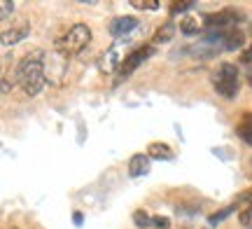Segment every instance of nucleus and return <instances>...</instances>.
Segmentation results:
<instances>
[{
    "label": "nucleus",
    "mask_w": 252,
    "mask_h": 229,
    "mask_svg": "<svg viewBox=\"0 0 252 229\" xmlns=\"http://www.w3.org/2000/svg\"><path fill=\"white\" fill-rule=\"evenodd\" d=\"M152 225H154V227H159V229H168V227H171V220H168V218H163V215H154Z\"/></svg>",
    "instance_id": "6ab92c4d"
},
{
    "label": "nucleus",
    "mask_w": 252,
    "mask_h": 229,
    "mask_svg": "<svg viewBox=\"0 0 252 229\" xmlns=\"http://www.w3.org/2000/svg\"><path fill=\"white\" fill-rule=\"evenodd\" d=\"M122 61H124V59H122L119 45H112L103 52V56H100V61H98V68L103 73H115V70H119Z\"/></svg>",
    "instance_id": "6e6552de"
},
{
    "label": "nucleus",
    "mask_w": 252,
    "mask_h": 229,
    "mask_svg": "<svg viewBox=\"0 0 252 229\" xmlns=\"http://www.w3.org/2000/svg\"><path fill=\"white\" fill-rule=\"evenodd\" d=\"M234 208L241 213V215H243V213H248V211H252V187H250V190H245V192H241L238 196H236Z\"/></svg>",
    "instance_id": "f8f14e48"
},
{
    "label": "nucleus",
    "mask_w": 252,
    "mask_h": 229,
    "mask_svg": "<svg viewBox=\"0 0 252 229\" xmlns=\"http://www.w3.org/2000/svg\"><path fill=\"white\" fill-rule=\"evenodd\" d=\"M210 84L220 96L236 98V94H238V68L234 64H220L210 73Z\"/></svg>",
    "instance_id": "7ed1b4c3"
},
{
    "label": "nucleus",
    "mask_w": 252,
    "mask_h": 229,
    "mask_svg": "<svg viewBox=\"0 0 252 229\" xmlns=\"http://www.w3.org/2000/svg\"><path fill=\"white\" fill-rule=\"evenodd\" d=\"M131 5H133L135 9H159V2L157 0H131Z\"/></svg>",
    "instance_id": "a211bd4d"
},
{
    "label": "nucleus",
    "mask_w": 252,
    "mask_h": 229,
    "mask_svg": "<svg viewBox=\"0 0 252 229\" xmlns=\"http://www.w3.org/2000/svg\"><path fill=\"white\" fill-rule=\"evenodd\" d=\"M236 133H238V138H241L243 143L252 145V112H248V115L241 117L238 127H236Z\"/></svg>",
    "instance_id": "9b49d317"
},
{
    "label": "nucleus",
    "mask_w": 252,
    "mask_h": 229,
    "mask_svg": "<svg viewBox=\"0 0 252 229\" xmlns=\"http://www.w3.org/2000/svg\"><path fill=\"white\" fill-rule=\"evenodd\" d=\"M154 54V47L152 45H143V47H135L133 52L128 56H124V61H122V65H119V70H117V80L115 82H122L124 77H128V75L133 73L138 65L143 64V61H147L150 56Z\"/></svg>",
    "instance_id": "39448f33"
},
{
    "label": "nucleus",
    "mask_w": 252,
    "mask_h": 229,
    "mask_svg": "<svg viewBox=\"0 0 252 229\" xmlns=\"http://www.w3.org/2000/svg\"><path fill=\"white\" fill-rule=\"evenodd\" d=\"M138 24H140V21L135 17H115L108 24V33L119 40V37H126L128 33H133L135 28H138Z\"/></svg>",
    "instance_id": "423d86ee"
},
{
    "label": "nucleus",
    "mask_w": 252,
    "mask_h": 229,
    "mask_svg": "<svg viewBox=\"0 0 252 229\" xmlns=\"http://www.w3.org/2000/svg\"><path fill=\"white\" fill-rule=\"evenodd\" d=\"M17 82L21 84L26 96H37L45 89L47 73H45V52L42 49H33L19 61Z\"/></svg>",
    "instance_id": "f257e3e1"
},
{
    "label": "nucleus",
    "mask_w": 252,
    "mask_h": 229,
    "mask_svg": "<svg viewBox=\"0 0 252 229\" xmlns=\"http://www.w3.org/2000/svg\"><path fill=\"white\" fill-rule=\"evenodd\" d=\"M196 5L194 2H171V17H178V14H185L187 9H194Z\"/></svg>",
    "instance_id": "f3484780"
},
{
    "label": "nucleus",
    "mask_w": 252,
    "mask_h": 229,
    "mask_svg": "<svg viewBox=\"0 0 252 229\" xmlns=\"http://www.w3.org/2000/svg\"><path fill=\"white\" fill-rule=\"evenodd\" d=\"M241 64H245V65H252V45L245 49L243 54H241Z\"/></svg>",
    "instance_id": "412c9836"
},
{
    "label": "nucleus",
    "mask_w": 252,
    "mask_h": 229,
    "mask_svg": "<svg viewBox=\"0 0 252 229\" xmlns=\"http://www.w3.org/2000/svg\"><path fill=\"white\" fill-rule=\"evenodd\" d=\"M91 42V31L87 24H75L72 28H68L59 40H56V49L61 56H75L80 54L84 47Z\"/></svg>",
    "instance_id": "f03ea898"
},
{
    "label": "nucleus",
    "mask_w": 252,
    "mask_h": 229,
    "mask_svg": "<svg viewBox=\"0 0 252 229\" xmlns=\"http://www.w3.org/2000/svg\"><path fill=\"white\" fill-rule=\"evenodd\" d=\"M234 211H236L234 206H226V208H222V211L213 213V215H210V218H208V222H210V225H213V227H215V225H220V222H224L226 218H229V215H231V213H234Z\"/></svg>",
    "instance_id": "4468645a"
},
{
    "label": "nucleus",
    "mask_w": 252,
    "mask_h": 229,
    "mask_svg": "<svg viewBox=\"0 0 252 229\" xmlns=\"http://www.w3.org/2000/svg\"><path fill=\"white\" fill-rule=\"evenodd\" d=\"M150 173V157L147 155H133L128 162V175L131 178H140V175Z\"/></svg>",
    "instance_id": "1a4fd4ad"
},
{
    "label": "nucleus",
    "mask_w": 252,
    "mask_h": 229,
    "mask_svg": "<svg viewBox=\"0 0 252 229\" xmlns=\"http://www.w3.org/2000/svg\"><path fill=\"white\" fill-rule=\"evenodd\" d=\"M133 225L138 229H145V227H150V225H152V218H150L145 211H135L133 213Z\"/></svg>",
    "instance_id": "dca6fc26"
},
{
    "label": "nucleus",
    "mask_w": 252,
    "mask_h": 229,
    "mask_svg": "<svg viewBox=\"0 0 252 229\" xmlns=\"http://www.w3.org/2000/svg\"><path fill=\"white\" fill-rule=\"evenodd\" d=\"M180 31L185 33V35H196L198 33V21H194V19H182L180 21Z\"/></svg>",
    "instance_id": "2eb2a0df"
},
{
    "label": "nucleus",
    "mask_w": 252,
    "mask_h": 229,
    "mask_svg": "<svg viewBox=\"0 0 252 229\" xmlns=\"http://www.w3.org/2000/svg\"><path fill=\"white\" fill-rule=\"evenodd\" d=\"M28 35H31V26H28L26 21H19L14 26L2 28L0 40H2V47H9V45H17L19 40H24V37H28Z\"/></svg>",
    "instance_id": "0eeeda50"
},
{
    "label": "nucleus",
    "mask_w": 252,
    "mask_h": 229,
    "mask_svg": "<svg viewBox=\"0 0 252 229\" xmlns=\"http://www.w3.org/2000/svg\"><path fill=\"white\" fill-rule=\"evenodd\" d=\"M0 9H2V19H7L12 12H14V2H9V0H2L0 2Z\"/></svg>",
    "instance_id": "aec40b11"
},
{
    "label": "nucleus",
    "mask_w": 252,
    "mask_h": 229,
    "mask_svg": "<svg viewBox=\"0 0 252 229\" xmlns=\"http://www.w3.org/2000/svg\"><path fill=\"white\" fill-rule=\"evenodd\" d=\"M241 225H243V227H252V211L241 215Z\"/></svg>",
    "instance_id": "4be33fe9"
},
{
    "label": "nucleus",
    "mask_w": 252,
    "mask_h": 229,
    "mask_svg": "<svg viewBox=\"0 0 252 229\" xmlns=\"http://www.w3.org/2000/svg\"><path fill=\"white\" fill-rule=\"evenodd\" d=\"M243 19L241 9H234V7H226L222 12H215V14H208L203 19V31L208 33H222V31H231V28Z\"/></svg>",
    "instance_id": "20e7f679"
},
{
    "label": "nucleus",
    "mask_w": 252,
    "mask_h": 229,
    "mask_svg": "<svg viewBox=\"0 0 252 229\" xmlns=\"http://www.w3.org/2000/svg\"><path fill=\"white\" fill-rule=\"evenodd\" d=\"M173 35H175V26H173L171 21H166L163 26L157 28V33H154V42H157V45H163V42H168Z\"/></svg>",
    "instance_id": "ddd939ff"
},
{
    "label": "nucleus",
    "mask_w": 252,
    "mask_h": 229,
    "mask_svg": "<svg viewBox=\"0 0 252 229\" xmlns=\"http://www.w3.org/2000/svg\"><path fill=\"white\" fill-rule=\"evenodd\" d=\"M147 157H150V159H166V162H171V159H175V152H173L166 143H150Z\"/></svg>",
    "instance_id": "9d476101"
},
{
    "label": "nucleus",
    "mask_w": 252,
    "mask_h": 229,
    "mask_svg": "<svg viewBox=\"0 0 252 229\" xmlns=\"http://www.w3.org/2000/svg\"><path fill=\"white\" fill-rule=\"evenodd\" d=\"M72 222H75V227H82V222H84V215H82L80 211L72 213Z\"/></svg>",
    "instance_id": "5701e85b"
}]
</instances>
